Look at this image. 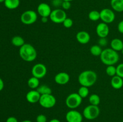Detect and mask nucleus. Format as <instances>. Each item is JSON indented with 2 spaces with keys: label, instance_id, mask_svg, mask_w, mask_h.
I'll return each instance as SVG.
<instances>
[{
  "label": "nucleus",
  "instance_id": "nucleus-43",
  "mask_svg": "<svg viewBox=\"0 0 123 122\" xmlns=\"http://www.w3.org/2000/svg\"><path fill=\"white\" fill-rule=\"evenodd\" d=\"M121 53H122V54H123V49H122V50H121Z\"/></svg>",
  "mask_w": 123,
  "mask_h": 122
},
{
  "label": "nucleus",
  "instance_id": "nucleus-28",
  "mask_svg": "<svg viewBox=\"0 0 123 122\" xmlns=\"http://www.w3.org/2000/svg\"><path fill=\"white\" fill-rule=\"evenodd\" d=\"M106 73L109 77L115 76L117 75V68L114 65H109L106 69Z\"/></svg>",
  "mask_w": 123,
  "mask_h": 122
},
{
  "label": "nucleus",
  "instance_id": "nucleus-37",
  "mask_svg": "<svg viewBox=\"0 0 123 122\" xmlns=\"http://www.w3.org/2000/svg\"><path fill=\"white\" fill-rule=\"evenodd\" d=\"M4 87V83L2 79L0 78V92L3 90Z\"/></svg>",
  "mask_w": 123,
  "mask_h": 122
},
{
  "label": "nucleus",
  "instance_id": "nucleus-33",
  "mask_svg": "<svg viewBox=\"0 0 123 122\" xmlns=\"http://www.w3.org/2000/svg\"><path fill=\"white\" fill-rule=\"evenodd\" d=\"M108 44V40L106 38H100L98 39V45L101 47L106 46Z\"/></svg>",
  "mask_w": 123,
  "mask_h": 122
},
{
  "label": "nucleus",
  "instance_id": "nucleus-3",
  "mask_svg": "<svg viewBox=\"0 0 123 122\" xmlns=\"http://www.w3.org/2000/svg\"><path fill=\"white\" fill-rule=\"evenodd\" d=\"M97 80V75L94 71L86 70L78 76V81L81 86L90 87L93 86Z\"/></svg>",
  "mask_w": 123,
  "mask_h": 122
},
{
  "label": "nucleus",
  "instance_id": "nucleus-1",
  "mask_svg": "<svg viewBox=\"0 0 123 122\" xmlns=\"http://www.w3.org/2000/svg\"><path fill=\"white\" fill-rule=\"evenodd\" d=\"M100 60L106 65H114L120 60V55L118 51H115L111 48H107L102 51L100 56Z\"/></svg>",
  "mask_w": 123,
  "mask_h": 122
},
{
  "label": "nucleus",
  "instance_id": "nucleus-17",
  "mask_svg": "<svg viewBox=\"0 0 123 122\" xmlns=\"http://www.w3.org/2000/svg\"><path fill=\"white\" fill-rule=\"evenodd\" d=\"M111 84L115 89H120L123 86V78L117 75H115L112 77Z\"/></svg>",
  "mask_w": 123,
  "mask_h": 122
},
{
  "label": "nucleus",
  "instance_id": "nucleus-30",
  "mask_svg": "<svg viewBox=\"0 0 123 122\" xmlns=\"http://www.w3.org/2000/svg\"><path fill=\"white\" fill-rule=\"evenodd\" d=\"M117 68V75L123 78V63H120Z\"/></svg>",
  "mask_w": 123,
  "mask_h": 122
},
{
  "label": "nucleus",
  "instance_id": "nucleus-35",
  "mask_svg": "<svg viewBox=\"0 0 123 122\" xmlns=\"http://www.w3.org/2000/svg\"><path fill=\"white\" fill-rule=\"evenodd\" d=\"M117 28L119 32H120V33L123 34V20L120 21V22L118 23L117 26Z\"/></svg>",
  "mask_w": 123,
  "mask_h": 122
},
{
  "label": "nucleus",
  "instance_id": "nucleus-14",
  "mask_svg": "<svg viewBox=\"0 0 123 122\" xmlns=\"http://www.w3.org/2000/svg\"><path fill=\"white\" fill-rule=\"evenodd\" d=\"M54 80L59 85H65L70 81V75L65 72H61L55 75Z\"/></svg>",
  "mask_w": 123,
  "mask_h": 122
},
{
  "label": "nucleus",
  "instance_id": "nucleus-19",
  "mask_svg": "<svg viewBox=\"0 0 123 122\" xmlns=\"http://www.w3.org/2000/svg\"><path fill=\"white\" fill-rule=\"evenodd\" d=\"M111 6L114 11H123V0H111Z\"/></svg>",
  "mask_w": 123,
  "mask_h": 122
},
{
  "label": "nucleus",
  "instance_id": "nucleus-8",
  "mask_svg": "<svg viewBox=\"0 0 123 122\" xmlns=\"http://www.w3.org/2000/svg\"><path fill=\"white\" fill-rule=\"evenodd\" d=\"M38 103L43 108L49 109L55 106L56 103V99L52 94H42L41 95Z\"/></svg>",
  "mask_w": 123,
  "mask_h": 122
},
{
  "label": "nucleus",
  "instance_id": "nucleus-40",
  "mask_svg": "<svg viewBox=\"0 0 123 122\" xmlns=\"http://www.w3.org/2000/svg\"><path fill=\"white\" fill-rule=\"evenodd\" d=\"M20 122H32L31 120H23Z\"/></svg>",
  "mask_w": 123,
  "mask_h": 122
},
{
  "label": "nucleus",
  "instance_id": "nucleus-5",
  "mask_svg": "<svg viewBox=\"0 0 123 122\" xmlns=\"http://www.w3.org/2000/svg\"><path fill=\"white\" fill-rule=\"evenodd\" d=\"M100 112L99 107L98 106L93 105H88L83 110V116L86 119L92 120L97 118Z\"/></svg>",
  "mask_w": 123,
  "mask_h": 122
},
{
  "label": "nucleus",
  "instance_id": "nucleus-24",
  "mask_svg": "<svg viewBox=\"0 0 123 122\" xmlns=\"http://www.w3.org/2000/svg\"><path fill=\"white\" fill-rule=\"evenodd\" d=\"M90 53L92 55L94 56H100L102 53L103 50L101 46L99 45H93L91 47L90 49Z\"/></svg>",
  "mask_w": 123,
  "mask_h": 122
},
{
  "label": "nucleus",
  "instance_id": "nucleus-39",
  "mask_svg": "<svg viewBox=\"0 0 123 122\" xmlns=\"http://www.w3.org/2000/svg\"><path fill=\"white\" fill-rule=\"evenodd\" d=\"M49 122H61L57 118H53V119L50 120Z\"/></svg>",
  "mask_w": 123,
  "mask_h": 122
},
{
  "label": "nucleus",
  "instance_id": "nucleus-42",
  "mask_svg": "<svg viewBox=\"0 0 123 122\" xmlns=\"http://www.w3.org/2000/svg\"><path fill=\"white\" fill-rule=\"evenodd\" d=\"M4 1L5 0H0V3H1V2H4Z\"/></svg>",
  "mask_w": 123,
  "mask_h": 122
},
{
  "label": "nucleus",
  "instance_id": "nucleus-26",
  "mask_svg": "<svg viewBox=\"0 0 123 122\" xmlns=\"http://www.w3.org/2000/svg\"><path fill=\"white\" fill-rule=\"evenodd\" d=\"M88 18L91 21L96 22L100 19V12L97 10H92L88 13Z\"/></svg>",
  "mask_w": 123,
  "mask_h": 122
},
{
  "label": "nucleus",
  "instance_id": "nucleus-18",
  "mask_svg": "<svg viewBox=\"0 0 123 122\" xmlns=\"http://www.w3.org/2000/svg\"><path fill=\"white\" fill-rule=\"evenodd\" d=\"M111 49L116 51H121L123 49V41L119 38H114L111 41Z\"/></svg>",
  "mask_w": 123,
  "mask_h": 122
},
{
  "label": "nucleus",
  "instance_id": "nucleus-6",
  "mask_svg": "<svg viewBox=\"0 0 123 122\" xmlns=\"http://www.w3.org/2000/svg\"><path fill=\"white\" fill-rule=\"evenodd\" d=\"M37 13L35 11L29 10L22 13L20 16V21L24 25H32L37 21Z\"/></svg>",
  "mask_w": 123,
  "mask_h": 122
},
{
  "label": "nucleus",
  "instance_id": "nucleus-13",
  "mask_svg": "<svg viewBox=\"0 0 123 122\" xmlns=\"http://www.w3.org/2000/svg\"><path fill=\"white\" fill-rule=\"evenodd\" d=\"M97 35L100 38H106L109 33V28L108 24L104 22L100 23L96 26Z\"/></svg>",
  "mask_w": 123,
  "mask_h": 122
},
{
  "label": "nucleus",
  "instance_id": "nucleus-25",
  "mask_svg": "<svg viewBox=\"0 0 123 122\" xmlns=\"http://www.w3.org/2000/svg\"><path fill=\"white\" fill-rule=\"evenodd\" d=\"M89 102L91 105L98 106L100 103V98L98 94L93 93V94H91L89 97Z\"/></svg>",
  "mask_w": 123,
  "mask_h": 122
},
{
  "label": "nucleus",
  "instance_id": "nucleus-12",
  "mask_svg": "<svg viewBox=\"0 0 123 122\" xmlns=\"http://www.w3.org/2000/svg\"><path fill=\"white\" fill-rule=\"evenodd\" d=\"M37 13L38 15L42 17H49L50 14L52 12V9L50 6L45 2H42L38 6L37 8Z\"/></svg>",
  "mask_w": 123,
  "mask_h": 122
},
{
  "label": "nucleus",
  "instance_id": "nucleus-11",
  "mask_svg": "<svg viewBox=\"0 0 123 122\" xmlns=\"http://www.w3.org/2000/svg\"><path fill=\"white\" fill-rule=\"evenodd\" d=\"M66 119L67 122H82L83 115L75 110H71L67 112Z\"/></svg>",
  "mask_w": 123,
  "mask_h": 122
},
{
  "label": "nucleus",
  "instance_id": "nucleus-4",
  "mask_svg": "<svg viewBox=\"0 0 123 122\" xmlns=\"http://www.w3.org/2000/svg\"><path fill=\"white\" fill-rule=\"evenodd\" d=\"M82 102V98L78 93H72L68 94L66 99V105L68 108L74 110L80 106Z\"/></svg>",
  "mask_w": 123,
  "mask_h": 122
},
{
  "label": "nucleus",
  "instance_id": "nucleus-34",
  "mask_svg": "<svg viewBox=\"0 0 123 122\" xmlns=\"http://www.w3.org/2000/svg\"><path fill=\"white\" fill-rule=\"evenodd\" d=\"M62 0H52V4L55 7H59L62 6Z\"/></svg>",
  "mask_w": 123,
  "mask_h": 122
},
{
  "label": "nucleus",
  "instance_id": "nucleus-9",
  "mask_svg": "<svg viewBox=\"0 0 123 122\" xmlns=\"http://www.w3.org/2000/svg\"><path fill=\"white\" fill-rule=\"evenodd\" d=\"M47 68L44 64L38 63L35 64L31 69V74L32 76L38 79L44 77L47 74Z\"/></svg>",
  "mask_w": 123,
  "mask_h": 122
},
{
  "label": "nucleus",
  "instance_id": "nucleus-36",
  "mask_svg": "<svg viewBox=\"0 0 123 122\" xmlns=\"http://www.w3.org/2000/svg\"><path fill=\"white\" fill-rule=\"evenodd\" d=\"M6 122H18V119L14 117H9L7 118Z\"/></svg>",
  "mask_w": 123,
  "mask_h": 122
},
{
  "label": "nucleus",
  "instance_id": "nucleus-16",
  "mask_svg": "<svg viewBox=\"0 0 123 122\" xmlns=\"http://www.w3.org/2000/svg\"><path fill=\"white\" fill-rule=\"evenodd\" d=\"M77 41L81 44H86L90 42L91 37L90 33L85 31H81L78 32L76 35Z\"/></svg>",
  "mask_w": 123,
  "mask_h": 122
},
{
  "label": "nucleus",
  "instance_id": "nucleus-44",
  "mask_svg": "<svg viewBox=\"0 0 123 122\" xmlns=\"http://www.w3.org/2000/svg\"></svg>",
  "mask_w": 123,
  "mask_h": 122
},
{
  "label": "nucleus",
  "instance_id": "nucleus-32",
  "mask_svg": "<svg viewBox=\"0 0 123 122\" xmlns=\"http://www.w3.org/2000/svg\"><path fill=\"white\" fill-rule=\"evenodd\" d=\"M71 6H72V4H71V2L70 1H62L61 7L64 10H68L70 8Z\"/></svg>",
  "mask_w": 123,
  "mask_h": 122
},
{
  "label": "nucleus",
  "instance_id": "nucleus-22",
  "mask_svg": "<svg viewBox=\"0 0 123 122\" xmlns=\"http://www.w3.org/2000/svg\"><path fill=\"white\" fill-rule=\"evenodd\" d=\"M12 44H13L14 46L18 47L20 48V47L22 46L25 43V40L24 38L22 37L19 35L14 36L12 38Z\"/></svg>",
  "mask_w": 123,
  "mask_h": 122
},
{
  "label": "nucleus",
  "instance_id": "nucleus-41",
  "mask_svg": "<svg viewBox=\"0 0 123 122\" xmlns=\"http://www.w3.org/2000/svg\"><path fill=\"white\" fill-rule=\"evenodd\" d=\"M63 1H70V2H71V1H73V0H62Z\"/></svg>",
  "mask_w": 123,
  "mask_h": 122
},
{
  "label": "nucleus",
  "instance_id": "nucleus-10",
  "mask_svg": "<svg viewBox=\"0 0 123 122\" xmlns=\"http://www.w3.org/2000/svg\"><path fill=\"white\" fill-rule=\"evenodd\" d=\"M100 19L103 22L105 23H111L115 20V13L114 10L110 8H103L100 11Z\"/></svg>",
  "mask_w": 123,
  "mask_h": 122
},
{
  "label": "nucleus",
  "instance_id": "nucleus-23",
  "mask_svg": "<svg viewBox=\"0 0 123 122\" xmlns=\"http://www.w3.org/2000/svg\"><path fill=\"white\" fill-rule=\"evenodd\" d=\"M37 91L38 93L42 95V94H52V89L50 87H49L48 86H46L45 84L41 85L38 87L37 89Z\"/></svg>",
  "mask_w": 123,
  "mask_h": 122
},
{
  "label": "nucleus",
  "instance_id": "nucleus-21",
  "mask_svg": "<svg viewBox=\"0 0 123 122\" xmlns=\"http://www.w3.org/2000/svg\"><path fill=\"white\" fill-rule=\"evenodd\" d=\"M27 83L28 86L30 89L32 90L37 89L38 86H40L39 79L32 76L28 79Z\"/></svg>",
  "mask_w": 123,
  "mask_h": 122
},
{
  "label": "nucleus",
  "instance_id": "nucleus-7",
  "mask_svg": "<svg viewBox=\"0 0 123 122\" xmlns=\"http://www.w3.org/2000/svg\"><path fill=\"white\" fill-rule=\"evenodd\" d=\"M67 14L65 10L61 8H56L52 11L49 19L54 23H62L64 20L67 18Z\"/></svg>",
  "mask_w": 123,
  "mask_h": 122
},
{
  "label": "nucleus",
  "instance_id": "nucleus-15",
  "mask_svg": "<svg viewBox=\"0 0 123 122\" xmlns=\"http://www.w3.org/2000/svg\"><path fill=\"white\" fill-rule=\"evenodd\" d=\"M41 94L37 90H31L26 94V99L29 103L36 104L38 102L40 98Z\"/></svg>",
  "mask_w": 123,
  "mask_h": 122
},
{
  "label": "nucleus",
  "instance_id": "nucleus-29",
  "mask_svg": "<svg viewBox=\"0 0 123 122\" xmlns=\"http://www.w3.org/2000/svg\"><path fill=\"white\" fill-rule=\"evenodd\" d=\"M63 26H64L66 28H70L72 27L73 25V21L72 19L70 18L67 17L64 20L63 23Z\"/></svg>",
  "mask_w": 123,
  "mask_h": 122
},
{
  "label": "nucleus",
  "instance_id": "nucleus-31",
  "mask_svg": "<svg viewBox=\"0 0 123 122\" xmlns=\"http://www.w3.org/2000/svg\"><path fill=\"white\" fill-rule=\"evenodd\" d=\"M36 122H47L46 116L42 114L38 115L36 117Z\"/></svg>",
  "mask_w": 123,
  "mask_h": 122
},
{
  "label": "nucleus",
  "instance_id": "nucleus-27",
  "mask_svg": "<svg viewBox=\"0 0 123 122\" xmlns=\"http://www.w3.org/2000/svg\"><path fill=\"white\" fill-rule=\"evenodd\" d=\"M89 93H90V91H89L88 87L83 86H80V88L78 90V92L79 95L80 96L82 99L83 98H85L86 97H87L88 96Z\"/></svg>",
  "mask_w": 123,
  "mask_h": 122
},
{
  "label": "nucleus",
  "instance_id": "nucleus-38",
  "mask_svg": "<svg viewBox=\"0 0 123 122\" xmlns=\"http://www.w3.org/2000/svg\"><path fill=\"white\" fill-rule=\"evenodd\" d=\"M41 21H42L43 23H46L48 22V17H41Z\"/></svg>",
  "mask_w": 123,
  "mask_h": 122
},
{
  "label": "nucleus",
  "instance_id": "nucleus-2",
  "mask_svg": "<svg viewBox=\"0 0 123 122\" xmlns=\"http://www.w3.org/2000/svg\"><path fill=\"white\" fill-rule=\"evenodd\" d=\"M19 56L25 62H31L34 61L37 56V52L34 47L30 44L25 43L19 48Z\"/></svg>",
  "mask_w": 123,
  "mask_h": 122
},
{
  "label": "nucleus",
  "instance_id": "nucleus-20",
  "mask_svg": "<svg viewBox=\"0 0 123 122\" xmlns=\"http://www.w3.org/2000/svg\"><path fill=\"white\" fill-rule=\"evenodd\" d=\"M4 6L9 10L16 9L20 5V0H5Z\"/></svg>",
  "mask_w": 123,
  "mask_h": 122
}]
</instances>
